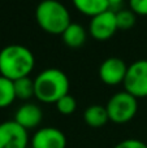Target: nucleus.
I'll return each instance as SVG.
<instances>
[{
  "label": "nucleus",
  "mask_w": 147,
  "mask_h": 148,
  "mask_svg": "<svg viewBox=\"0 0 147 148\" xmlns=\"http://www.w3.org/2000/svg\"><path fill=\"white\" fill-rule=\"evenodd\" d=\"M83 120L90 127L98 129L104 126L109 121L108 113H107L106 107L99 104H93L87 107L83 112Z\"/></svg>",
  "instance_id": "nucleus-13"
},
{
  "label": "nucleus",
  "mask_w": 147,
  "mask_h": 148,
  "mask_svg": "<svg viewBox=\"0 0 147 148\" xmlns=\"http://www.w3.org/2000/svg\"><path fill=\"white\" fill-rule=\"evenodd\" d=\"M35 66V57L31 49L21 44H9L0 51V75L10 79L29 77Z\"/></svg>",
  "instance_id": "nucleus-1"
},
{
  "label": "nucleus",
  "mask_w": 147,
  "mask_h": 148,
  "mask_svg": "<svg viewBox=\"0 0 147 148\" xmlns=\"http://www.w3.org/2000/svg\"><path fill=\"white\" fill-rule=\"evenodd\" d=\"M137 16L130 9H120L116 12V21L119 30H130L135 25Z\"/></svg>",
  "instance_id": "nucleus-16"
},
{
  "label": "nucleus",
  "mask_w": 147,
  "mask_h": 148,
  "mask_svg": "<svg viewBox=\"0 0 147 148\" xmlns=\"http://www.w3.org/2000/svg\"><path fill=\"white\" fill-rule=\"evenodd\" d=\"M125 91L134 97H147V60H137L129 65L124 81Z\"/></svg>",
  "instance_id": "nucleus-5"
},
{
  "label": "nucleus",
  "mask_w": 147,
  "mask_h": 148,
  "mask_svg": "<svg viewBox=\"0 0 147 148\" xmlns=\"http://www.w3.org/2000/svg\"><path fill=\"white\" fill-rule=\"evenodd\" d=\"M27 130L14 120L0 123V148H27Z\"/></svg>",
  "instance_id": "nucleus-7"
},
{
  "label": "nucleus",
  "mask_w": 147,
  "mask_h": 148,
  "mask_svg": "<svg viewBox=\"0 0 147 148\" xmlns=\"http://www.w3.org/2000/svg\"><path fill=\"white\" fill-rule=\"evenodd\" d=\"M56 109L60 114H64V116H69L72 113L76 112L77 109V101L76 99L72 96V95H65L63 96L59 101L56 103Z\"/></svg>",
  "instance_id": "nucleus-17"
},
{
  "label": "nucleus",
  "mask_w": 147,
  "mask_h": 148,
  "mask_svg": "<svg viewBox=\"0 0 147 148\" xmlns=\"http://www.w3.org/2000/svg\"><path fill=\"white\" fill-rule=\"evenodd\" d=\"M35 97L44 104H56L63 96L69 94V79L57 68L42 70L34 78Z\"/></svg>",
  "instance_id": "nucleus-2"
},
{
  "label": "nucleus",
  "mask_w": 147,
  "mask_h": 148,
  "mask_svg": "<svg viewBox=\"0 0 147 148\" xmlns=\"http://www.w3.org/2000/svg\"><path fill=\"white\" fill-rule=\"evenodd\" d=\"M129 9L135 16H147V0H129Z\"/></svg>",
  "instance_id": "nucleus-18"
},
{
  "label": "nucleus",
  "mask_w": 147,
  "mask_h": 148,
  "mask_svg": "<svg viewBox=\"0 0 147 148\" xmlns=\"http://www.w3.org/2000/svg\"><path fill=\"white\" fill-rule=\"evenodd\" d=\"M42 120H43V112L42 109L34 103H25L22 104L14 114V121L21 125L23 129L30 130V129H35L41 125Z\"/></svg>",
  "instance_id": "nucleus-10"
},
{
  "label": "nucleus",
  "mask_w": 147,
  "mask_h": 148,
  "mask_svg": "<svg viewBox=\"0 0 147 148\" xmlns=\"http://www.w3.org/2000/svg\"><path fill=\"white\" fill-rule=\"evenodd\" d=\"M61 38L65 46L70 47V48H80L85 44L87 33L82 25L77 22H72L67 27V30L61 34Z\"/></svg>",
  "instance_id": "nucleus-11"
},
{
  "label": "nucleus",
  "mask_w": 147,
  "mask_h": 148,
  "mask_svg": "<svg viewBox=\"0 0 147 148\" xmlns=\"http://www.w3.org/2000/svg\"><path fill=\"white\" fill-rule=\"evenodd\" d=\"M113 148H147V144L145 142L139 140V139H134V138H129L121 140L120 143H117Z\"/></svg>",
  "instance_id": "nucleus-19"
},
{
  "label": "nucleus",
  "mask_w": 147,
  "mask_h": 148,
  "mask_svg": "<svg viewBox=\"0 0 147 148\" xmlns=\"http://www.w3.org/2000/svg\"><path fill=\"white\" fill-rule=\"evenodd\" d=\"M17 99L14 82L0 75V108H7Z\"/></svg>",
  "instance_id": "nucleus-14"
},
{
  "label": "nucleus",
  "mask_w": 147,
  "mask_h": 148,
  "mask_svg": "<svg viewBox=\"0 0 147 148\" xmlns=\"http://www.w3.org/2000/svg\"><path fill=\"white\" fill-rule=\"evenodd\" d=\"M67 136L57 127H42L31 138V148H65Z\"/></svg>",
  "instance_id": "nucleus-9"
},
{
  "label": "nucleus",
  "mask_w": 147,
  "mask_h": 148,
  "mask_svg": "<svg viewBox=\"0 0 147 148\" xmlns=\"http://www.w3.org/2000/svg\"><path fill=\"white\" fill-rule=\"evenodd\" d=\"M72 1L78 12L91 18L111 9L108 0H72Z\"/></svg>",
  "instance_id": "nucleus-12"
},
{
  "label": "nucleus",
  "mask_w": 147,
  "mask_h": 148,
  "mask_svg": "<svg viewBox=\"0 0 147 148\" xmlns=\"http://www.w3.org/2000/svg\"><path fill=\"white\" fill-rule=\"evenodd\" d=\"M109 121L122 125L135 117L138 112V99L126 91L112 95L106 105Z\"/></svg>",
  "instance_id": "nucleus-4"
},
{
  "label": "nucleus",
  "mask_w": 147,
  "mask_h": 148,
  "mask_svg": "<svg viewBox=\"0 0 147 148\" xmlns=\"http://www.w3.org/2000/svg\"><path fill=\"white\" fill-rule=\"evenodd\" d=\"M108 3L111 5V8H115V7H120L124 3V0H108Z\"/></svg>",
  "instance_id": "nucleus-20"
},
{
  "label": "nucleus",
  "mask_w": 147,
  "mask_h": 148,
  "mask_svg": "<svg viewBox=\"0 0 147 148\" xmlns=\"http://www.w3.org/2000/svg\"><path fill=\"white\" fill-rule=\"evenodd\" d=\"M35 20L42 30L54 35H61L72 23L68 8L57 0H42L36 5Z\"/></svg>",
  "instance_id": "nucleus-3"
},
{
  "label": "nucleus",
  "mask_w": 147,
  "mask_h": 148,
  "mask_svg": "<svg viewBox=\"0 0 147 148\" xmlns=\"http://www.w3.org/2000/svg\"><path fill=\"white\" fill-rule=\"evenodd\" d=\"M129 65L120 57H108L99 66V78L104 84L117 86L124 83Z\"/></svg>",
  "instance_id": "nucleus-8"
},
{
  "label": "nucleus",
  "mask_w": 147,
  "mask_h": 148,
  "mask_svg": "<svg viewBox=\"0 0 147 148\" xmlns=\"http://www.w3.org/2000/svg\"><path fill=\"white\" fill-rule=\"evenodd\" d=\"M119 30L116 21V12L112 9L94 16L89 23V33L95 40L104 42L111 39Z\"/></svg>",
  "instance_id": "nucleus-6"
},
{
  "label": "nucleus",
  "mask_w": 147,
  "mask_h": 148,
  "mask_svg": "<svg viewBox=\"0 0 147 148\" xmlns=\"http://www.w3.org/2000/svg\"><path fill=\"white\" fill-rule=\"evenodd\" d=\"M14 91L17 99L21 100H29L33 96H35V91H34V79L30 77H25L14 81Z\"/></svg>",
  "instance_id": "nucleus-15"
}]
</instances>
